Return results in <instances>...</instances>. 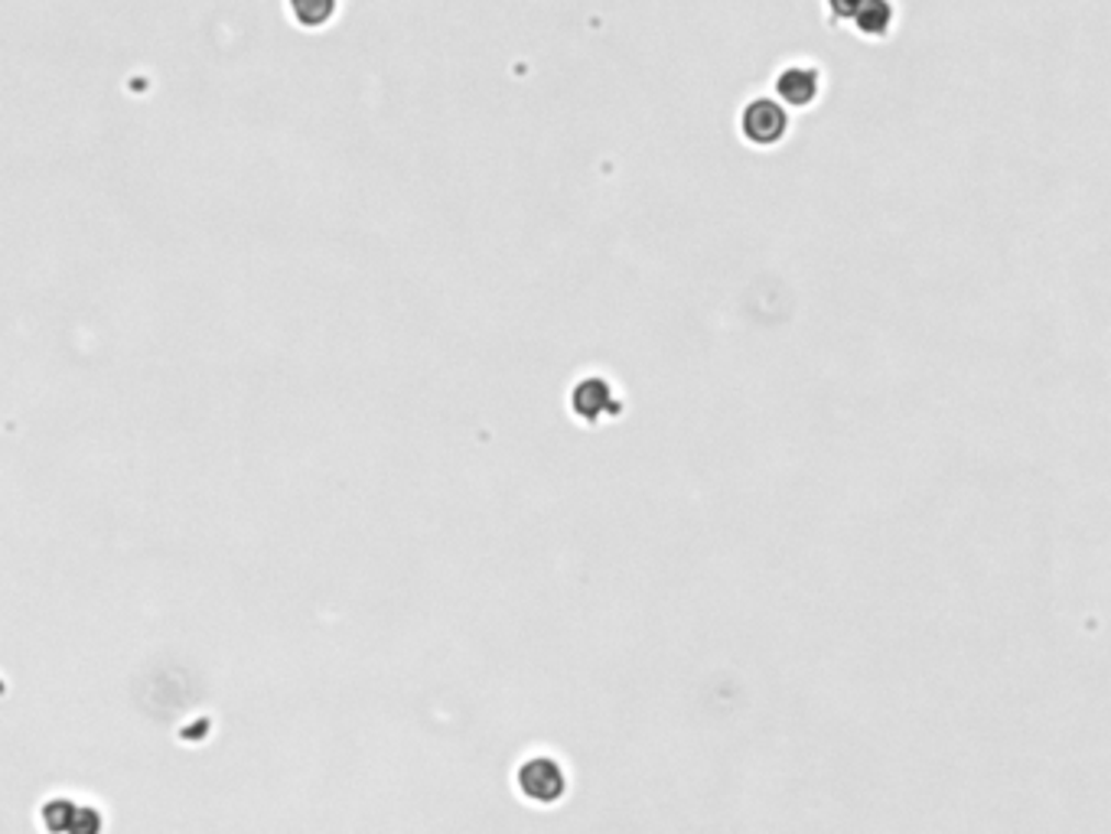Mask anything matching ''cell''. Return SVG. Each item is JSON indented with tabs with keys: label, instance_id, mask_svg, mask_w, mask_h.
Listing matches in <instances>:
<instances>
[{
	"label": "cell",
	"instance_id": "2",
	"mask_svg": "<svg viewBox=\"0 0 1111 834\" xmlns=\"http://www.w3.org/2000/svg\"><path fill=\"white\" fill-rule=\"evenodd\" d=\"M822 89H825V76L812 63H789L776 73V82H773L776 98L792 111L812 108L822 98Z\"/></svg>",
	"mask_w": 1111,
	"mask_h": 834
},
{
	"label": "cell",
	"instance_id": "4",
	"mask_svg": "<svg viewBox=\"0 0 1111 834\" xmlns=\"http://www.w3.org/2000/svg\"><path fill=\"white\" fill-rule=\"evenodd\" d=\"M570 404H574V411L584 421H597L607 411H613V414L620 411V404L613 401V391H610V385L603 378H584V381H577V388L570 394Z\"/></svg>",
	"mask_w": 1111,
	"mask_h": 834
},
{
	"label": "cell",
	"instance_id": "6",
	"mask_svg": "<svg viewBox=\"0 0 1111 834\" xmlns=\"http://www.w3.org/2000/svg\"><path fill=\"white\" fill-rule=\"evenodd\" d=\"M290 13L300 26H323L336 13V0H290Z\"/></svg>",
	"mask_w": 1111,
	"mask_h": 834
},
{
	"label": "cell",
	"instance_id": "3",
	"mask_svg": "<svg viewBox=\"0 0 1111 834\" xmlns=\"http://www.w3.org/2000/svg\"><path fill=\"white\" fill-rule=\"evenodd\" d=\"M519 792L535 802V805H555L557 799L564 796L567 789V779H564V769L557 766L552 756H532L519 766Z\"/></svg>",
	"mask_w": 1111,
	"mask_h": 834
},
{
	"label": "cell",
	"instance_id": "1",
	"mask_svg": "<svg viewBox=\"0 0 1111 834\" xmlns=\"http://www.w3.org/2000/svg\"><path fill=\"white\" fill-rule=\"evenodd\" d=\"M789 111L776 94H759V98H749L743 104L741 111V134L746 144L759 147V151H769V147H779L786 137H789Z\"/></svg>",
	"mask_w": 1111,
	"mask_h": 834
},
{
	"label": "cell",
	"instance_id": "7",
	"mask_svg": "<svg viewBox=\"0 0 1111 834\" xmlns=\"http://www.w3.org/2000/svg\"><path fill=\"white\" fill-rule=\"evenodd\" d=\"M825 7H829V20L832 23H854V16L864 7V0H825Z\"/></svg>",
	"mask_w": 1111,
	"mask_h": 834
},
{
	"label": "cell",
	"instance_id": "5",
	"mask_svg": "<svg viewBox=\"0 0 1111 834\" xmlns=\"http://www.w3.org/2000/svg\"><path fill=\"white\" fill-rule=\"evenodd\" d=\"M897 23V3L893 0H864V7L854 16V30L864 40H887Z\"/></svg>",
	"mask_w": 1111,
	"mask_h": 834
}]
</instances>
